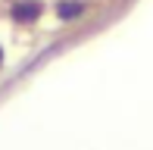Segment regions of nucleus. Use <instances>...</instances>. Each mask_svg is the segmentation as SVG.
Segmentation results:
<instances>
[{
  "label": "nucleus",
  "instance_id": "7ed1b4c3",
  "mask_svg": "<svg viewBox=\"0 0 153 150\" xmlns=\"http://www.w3.org/2000/svg\"><path fill=\"white\" fill-rule=\"evenodd\" d=\"M0 66H3V47H0Z\"/></svg>",
  "mask_w": 153,
  "mask_h": 150
},
{
  "label": "nucleus",
  "instance_id": "f257e3e1",
  "mask_svg": "<svg viewBox=\"0 0 153 150\" xmlns=\"http://www.w3.org/2000/svg\"><path fill=\"white\" fill-rule=\"evenodd\" d=\"M44 10L47 6L41 3V0H16V3L6 10V16L16 25H31V22H38V19L44 16Z\"/></svg>",
  "mask_w": 153,
  "mask_h": 150
},
{
  "label": "nucleus",
  "instance_id": "f03ea898",
  "mask_svg": "<svg viewBox=\"0 0 153 150\" xmlns=\"http://www.w3.org/2000/svg\"><path fill=\"white\" fill-rule=\"evenodd\" d=\"M53 13H56L59 22H78L88 13V0H56V3H53Z\"/></svg>",
  "mask_w": 153,
  "mask_h": 150
}]
</instances>
